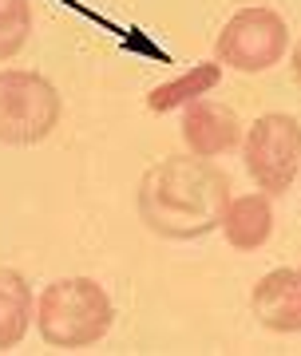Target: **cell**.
Returning a JSON list of instances; mask_svg holds the SVG:
<instances>
[{
    "label": "cell",
    "mask_w": 301,
    "mask_h": 356,
    "mask_svg": "<svg viewBox=\"0 0 301 356\" xmlns=\"http://www.w3.org/2000/svg\"><path fill=\"white\" fill-rule=\"evenodd\" d=\"M230 206V178L202 154L194 159H163L139 182V214L163 238H202L222 226Z\"/></svg>",
    "instance_id": "6da1fadb"
},
{
    "label": "cell",
    "mask_w": 301,
    "mask_h": 356,
    "mask_svg": "<svg viewBox=\"0 0 301 356\" xmlns=\"http://www.w3.org/2000/svg\"><path fill=\"white\" fill-rule=\"evenodd\" d=\"M36 321L48 344L84 348V344H95L100 337H107L115 309H111V297L91 277H63L44 289Z\"/></svg>",
    "instance_id": "7a4b0ae2"
},
{
    "label": "cell",
    "mask_w": 301,
    "mask_h": 356,
    "mask_svg": "<svg viewBox=\"0 0 301 356\" xmlns=\"http://www.w3.org/2000/svg\"><path fill=\"white\" fill-rule=\"evenodd\" d=\"M238 119L230 107H218V103H194L187 115H183V139L194 154L202 159H214V154L230 151L238 143Z\"/></svg>",
    "instance_id": "52a82bcc"
},
{
    "label": "cell",
    "mask_w": 301,
    "mask_h": 356,
    "mask_svg": "<svg viewBox=\"0 0 301 356\" xmlns=\"http://www.w3.org/2000/svg\"><path fill=\"white\" fill-rule=\"evenodd\" d=\"M60 123V95L44 76L8 67L0 72V143L32 147Z\"/></svg>",
    "instance_id": "3957f363"
},
{
    "label": "cell",
    "mask_w": 301,
    "mask_h": 356,
    "mask_svg": "<svg viewBox=\"0 0 301 356\" xmlns=\"http://www.w3.org/2000/svg\"><path fill=\"white\" fill-rule=\"evenodd\" d=\"M293 76H298V83H301V40H298V48H293Z\"/></svg>",
    "instance_id": "7c38bea8"
},
{
    "label": "cell",
    "mask_w": 301,
    "mask_h": 356,
    "mask_svg": "<svg viewBox=\"0 0 301 356\" xmlns=\"http://www.w3.org/2000/svg\"><path fill=\"white\" fill-rule=\"evenodd\" d=\"M254 317L274 332H301V273L298 269H274L254 285L250 297Z\"/></svg>",
    "instance_id": "8992f818"
},
{
    "label": "cell",
    "mask_w": 301,
    "mask_h": 356,
    "mask_svg": "<svg viewBox=\"0 0 301 356\" xmlns=\"http://www.w3.org/2000/svg\"><path fill=\"white\" fill-rule=\"evenodd\" d=\"M298 273H301V269H298Z\"/></svg>",
    "instance_id": "4fadbf2b"
},
{
    "label": "cell",
    "mask_w": 301,
    "mask_h": 356,
    "mask_svg": "<svg viewBox=\"0 0 301 356\" xmlns=\"http://www.w3.org/2000/svg\"><path fill=\"white\" fill-rule=\"evenodd\" d=\"M28 32H32L28 0H0V60H13L28 44Z\"/></svg>",
    "instance_id": "8fae6325"
},
{
    "label": "cell",
    "mask_w": 301,
    "mask_h": 356,
    "mask_svg": "<svg viewBox=\"0 0 301 356\" xmlns=\"http://www.w3.org/2000/svg\"><path fill=\"white\" fill-rule=\"evenodd\" d=\"M289 44L286 20L270 8H242L230 16V24L218 36V64H230L238 72H265L281 60Z\"/></svg>",
    "instance_id": "5b68a950"
},
{
    "label": "cell",
    "mask_w": 301,
    "mask_h": 356,
    "mask_svg": "<svg viewBox=\"0 0 301 356\" xmlns=\"http://www.w3.org/2000/svg\"><path fill=\"white\" fill-rule=\"evenodd\" d=\"M32 321V289L16 269H0V353L24 341Z\"/></svg>",
    "instance_id": "9c48e42d"
},
{
    "label": "cell",
    "mask_w": 301,
    "mask_h": 356,
    "mask_svg": "<svg viewBox=\"0 0 301 356\" xmlns=\"http://www.w3.org/2000/svg\"><path fill=\"white\" fill-rule=\"evenodd\" d=\"M218 79H222V67H218V64H194L190 72H183L178 79L159 83V88L147 95V107L155 115H167V111H175V107H183V103L206 95L210 88H218Z\"/></svg>",
    "instance_id": "30bf717a"
},
{
    "label": "cell",
    "mask_w": 301,
    "mask_h": 356,
    "mask_svg": "<svg viewBox=\"0 0 301 356\" xmlns=\"http://www.w3.org/2000/svg\"><path fill=\"white\" fill-rule=\"evenodd\" d=\"M222 229L226 242L234 250H258V245L270 242L274 234V210H270V198L265 194H246V198H234L222 214Z\"/></svg>",
    "instance_id": "ba28073f"
},
{
    "label": "cell",
    "mask_w": 301,
    "mask_h": 356,
    "mask_svg": "<svg viewBox=\"0 0 301 356\" xmlns=\"http://www.w3.org/2000/svg\"><path fill=\"white\" fill-rule=\"evenodd\" d=\"M246 166L254 182L270 194L289 191V182L301 170V123L293 115L270 111L246 135Z\"/></svg>",
    "instance_id": "277c9868"
}]
</instances>
